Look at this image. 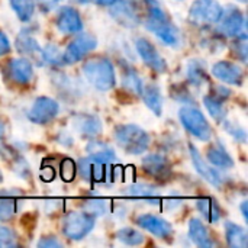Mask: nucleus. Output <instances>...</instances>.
Listing matches in <instances>:
<instances>
[{
  "mask_svg": "<svg viewBox=\"0 0 248 248\" xmlns=\"http://www.w3.org/2000/svg\"><path fill=\"white\" fill-rule=\"evenodd\" d=\"M144 25L148 31H151L157 38H160L164 44L170 46H179L182 42L180 32L171 23L166 12L158 6L157 1H153L147 6V19Z\"/></svg>",
  "mask_w": 248,
  "mask_h": 248,
  "instance_id": "obj_1",
  "label": "nucleus"
},
{
  "mask_svg": "<svg viewBox=\"0 0 248 248\" xmlns=\"http://www.w3.org/2000/svg\"><path fill=\"white\" fill-rule=\"evenodd\" d=\"M83 73L87 81L100 92L110 90L116 84L115 68L106 58H96L84 62Z\"/></svg>",
  "mask_w": 248,
  "mask_h": 248,
  "instance_id": "obj_2",
  "label": "nucleus"
},
{
  "mask_svg": "<svg viewBox=\"0 0 248 248\" xmlns=\"http://www.w3.org/2000/svg\"><path fill=\"white\" fill-rule=\"evenodd\" d=\"M115 140L118 145L128 154L140 155L150 147V135L138 125H119L115 129Z\"/></svg>",
  "mask_w": 248,
  "mask_h": 248,
  "instance_id": "obj_3",
  "label": "nucleus"
},
{
  "mask_svg": "<svg viewBox=\"0 0 248 248\" xmlns=\"http://www.w3.org/2000/svg\"><path fill=\"white\" fill-rule=\"evenodd\" d=\"M182 125L189 134L201 141H209L212 137V128L206 121L205 115L195 106H185L179 112Z\"/></svg>",
  "mask_w": 248,
  "mask_h": 248,
  "instance_id": "obj_4",
  "label": "nucleus"
},
{
  "mask_svg": "<svg viewBox=\"0 0 248 248\" xmlns=\"http://www.w3.org/2000/svg\"><path fill=\"white\" fill-rule=\"evenodd\" d=\"M96 217L84 212H70L62 219V234L73 241H80L93 230Z\"/></svg>",
  "mask_w": 248,
  "mask_h": 248,
  "instance_id": "obj_5",
  "label": "nucleus"
},
{
  "mask_svg": "<svg viewBox=\"0 0 248 248\" xmlns=\"http://www.w3.org/2000/svg\"><path fill=\"white\" fill-rule=\"evenodd\" d=\"M222 12L224 7L217 0H195L189 10V19L196 25H212L219 22Z\"/></svg>",
  "mask_w": 248,
  "mask_h": 248,
  "instance_id": "obj_6",
  "label": "nucleus"
},
{
  "mask_svg": "<svg viewBox=\"0 0 248 248\" xmlns=\"http://www.w3.org/2000/svg\"><path fill=\"white\" fill-rule=\"evenodd\" d=\"M96 46H97V39L90 33H83L67 45L62 54V61L64 64H76L81 61Z\"/></svg>",
  "mask_w": 248,
  "mask_h": 248,
  "instance_id": "obj_7",
  "label": "nucleus"
},
{
  "mask_svg": "<svg viewBox=\"0 0 248 248\" xmlns=\"http://www.w3.org/2000/svg\"><path fill=\"white\" fill-rule=\"evenodd\" d=\"M58 112H60V106L54 99L41 96L32 103L28 112V119L33 124L44 125L51 122L58 115Z\"/></svg>",
  "mask_w": 248,
  "mask_h": 248,
  "instance_id": "obj_8",
  "label": "nucleus"
},
{
  "mask_svg": "<svg viewBox=\"0 0 248 248\" xmlns=\"http://www.w3.org/2000/svg\"><path fill=\"white\" fill-rule=\"evenodd\" d=\"M244 28H246V17L238 7L230 6L222 12V16L219 19V31L224 35L238 36L244 33Z\"/></svg>",
  "mask_w": 248,
  "mask_h": 248,
  "instance_id": "obj_9",
  "label": "nucleus"
},
{
  "mask_svg": "<svg viewBox=\"0 0 248 248\" xmlns=\"http://www.w3.org/2000/svg\"><path fill=\"white\" fill-rule=\"evenodd\" d=\"M135 48L140 54V57L142 58V61L153 70L157 73H166L167 71V62L166 60L160 55V52L157 51V48L145 38H140L135 41Z\"/></svg>",
  "mask_w": 248,
  "mask_h": 248,
  "instance_id": "obj_10",
  "label": "nucleus"
},
{
  "mask_svg": "<svg viewBox=\"0 0 248 248\" xmlns=\"http://www.w3.org/2000/svg\"><path fill=\"white\" fill-rule=\"evenodd\" d=\"M137 225L163 240H167L173 235V227L170 225V222H167L166 219H163L160 217L151 215V214L140 215L137 218Z\"/></svg>",
  "mask_w": 248,
  "mask_h": 248,
  "instance_id": "obj_11",
  "label": "nucleus"
},
{
  "mask_svg": "<svg viewBox=\"0 0 248 248\" xmlns=\"http://www.w3.org/2000/svg\"><path fill=\"white\" fill-rule=\"evenodd\" d=\"M212 74L218 80L232 84V86H241L244 81V71L240 65L230 62V61H219L212 67Z\"/></svg>",
  "mask_w": 248,
  "mask_h": 248,
  "instance_id": "obj_12",
  "label": "nucleus"
},
{
  "mask_svg": "<svg viewBox=\"0 0 248 248\" xmlns=\"http://www.w3.org/2000/svg\"><path fill=\"white\" fill-rule=\"evenodd\" d=\"M57 28L62 33H78L83 31V20L71 6H62L57 13Z\"/></svg>",
  "mask_w": 248,
  "mask_h": 248,
  "instance_id": "obj_13",
  "label": "nucleus"
},
{
  "mask_svg": "<svg viewBox=\"0 0 248 248\" xmlns=\"http://www.w3.org/2000/svg\"><path fill=\"white\" fill-rule=\"evenodd\" d=\"M7 76L17 84H29L33 77V67L26 58H12L6 67Z\"/></svg>",
  "mask_w": 248,
  "mask_h": 248,
  "instance_id": "obj_14",
  "label": "nucleus"
},
{
  "mask_svg": "<svg viewBox=\"0 0 248 248\" xmlns=\"http://www.w3.org/2000/svg\"><path fill=\"white\" fill-rule=\"evenodd\" d=\"M189 151H190L192 163H193L195 169L198 170V173H199L208 183H211L212 186L221 187V185H222V177L219 176V173H218L214 167H211V166L202 158L199 150H198L195 145H189Z\"/></svg>",
  "mask_w": 248,
  "mask_h": 248,
  "instance_id": "obj_15",
  "label": "nucleus"
},
{
  "mask_svg": "<svg viewBox=\"0 0 248 248\" xmlns=\"http://www.w3.org/2000/svg\"><path fill=\"white\" fill-rule=\"evenodd\" d=\"M142 169L153 177L164 180L171 174V166L169 160L160 154H150L142 160Z\"/></svg>",
  "mask_w": 248,
  "mask_h": 248,
  "instance_id": "obj_16",
  "label": "nucleus"
},
{
  "mask_svg": "<svg viewBox=\"0 0 248 248\" xmlns=\"http://www.w3.org/2000/svg\"><path fill=\"white\" fill-rule=\"evenodd\" d=\"M73 128L83 137H97L102 134V122L94 115H77L73 119Z\"/></svg>",
  "mask_w": 248,
  "mask_h": 248,
  "instance_id": "obj_17",
  "label": "nucleus"
},
{
  "mask_svg": "<svg viewBox=\"0 0 248 248\" xmlns=\"http://www.w3.org/2000/svg\"><path fill=\"white\" fill-rule=\"evenodd\" d=\"M189 237L198 247L201 248H211L215 244L214 238L211 237L209 230L198 218H193L189 221Z\"/></svg>",
  "mask_w": 248,
  "mask_h": 248,
  "instance_id": "obj_18",
  "label": "nucleus"
},
{
  "mask_svg": "<svg viewBox=\"0 0 248 248\" xmlns=\"http://www.w3.org/2000/svg\"><path fill=\"white\" fill-rule=\"evenodd\" d=\"M78 171L80 176L89 182H102L105 179V164L90 158L89 155L78 161Z\"/></svg>",
  "mask_w": 248,
  "mask_h": 248,
  "instance_id": "obj_19",
  "label": "nucleus"
},
{
  "mask_svg": "<svg viewBox=\"0 0 248 248\" xmlns=\"http://www.w3.org/2000/svg\"><path fill=\"white\" fill-rule=\"evenodd\" d=\"M87 154L90 158H93L105 166L116 163V160H118L116 153L112 150V147H109L105 142H99V141H93L87 145Z\"/></svg>",
  "mask_w": 248,
  "mask_h": 248,
  "instance_id": "obj_20",
  "label": "nucleus"
},
{
  "mask_svg": "<svg viewBox=\"0 0 248 248\" xmlns=\"http://www.w3.org/2000/svg\"><path fill=\"white\" fill-rule=\"evenodd\" d=\"M112 15L126 28H132L138 23V17L132 10V6L126 0H116L112 6Z\"/></svg>",
  "mask_w": 248,
  "mask_h": 248,
  "instance_id": "obj_21",
  "label": "nucleus"
},
{
  "mask_svg": "<svg viewBox=\"0 0 248 248\" xmlns=\"http://www.w3.org/2000/svg\"><path fill=\"white\" fill-rule=\"evenodd\" d=\"M140 96L142 97V100L145 102V105L148 106V109L151 112H154L157 116L161 115V112H163V96H161V92L157 86L144 84Z\"/></svg>",
  "mask_w": 248,
  "mask_h": 248,
  "instance_id": "obj_22",
  "label": "nucleus"
},
{
  "mask_svg": "<svg viewBox=\"0 0 248 248\" xmlns=\"http://www.w3.org/2000/svg\"><path fill=\"white\" fill-rule=\"evenodd\" d=\"M126 195L131 199H137V201H147L150 203H155L158 201V190L155 186L147 185V183H135L131 185L126 189Z\"/></svg>",
  "mask_w": 248,
  "mask_h": 248,
  "instance_id": "obj_23",
  "label": "nucleus"
},
{
  "mask_svg": "<svg viewBox=\"0 0 248 248\" xmlns=\"http://www.w3.org/2000/svg\"><path fill=\"white\" fill-rule=\"evenodd\" d=\"M16 48L19 49L20 54H25L29 58H36V57L42 58V48L39 46L36 39L28 31H22L17 35V38H16Z\"/></svg>",
  "mask_w": 248,
  "mask_h": 248,
  "instance_id": "obj_24",
  "label": "nucleus"
},
{
  "mask_svg": "<svg viewBox=\"0 0 248 248\" xmlns=\"http://www.w3.org/2000/svg\"><path fill=\"white\" fill-rule=\"evenodd\" d=\"M225 237L228 246L232 248H246L247 247V231L234 224V222H225Z\"/></svg>",
  "mask_w": 248,
  "mask_h": 248,
  "instance_id": "obj_25",
  "label": "nucleus"
},
{
  "mask_svg": "<svg viewBox=\"0 0 248 248\" xmlns=\"http://www.w3.org/2000/svg\"><path fill=\"white\" fill-rule=\"evenodd\" d=\"M196 208L202 214V217L211 224L218 222L219 218H221V209H219L218 203L215 202V199H212V198H201V199H198L196 201Z\"/></svg>",
  "mask_w": 248,
  "mask_h": 248,
  "instance_id": "obj_26",
  "label": "nucleus"
},
{
  "mask_svg": "<svg viewBox=\"0 0 248 248\" xmlns=\"http://www.w3.org/2000/svg\"><path fill=\"white\" fill-rule=\"evenodd\" d=\"M186 76L190 84L199 87L202 84H205L208 81V74H206V68L203 61L201 60H192L189 61L187 67H186Z\"/></svg>",
  "mask_w": 248,
  "mask_h": 248,
  "instance_id": "obj_27",
  "label": "nucleus"
},
{
  "mask_svg": "<svg viewBox=\"0 0 248 248\" xmlns=\"http://www.w3.org/2000/svg\"><path fill=\"white\" fill-rule=\"evenodd\" d=\"M206 158L208 161L219 169H232L234 167V160L232 157L219 145V147H209L206 151Z\"/></svg>",
  "mask_w": 248,
  "mask_h": 248,
  "instance_id": "obj_28",
  "label": "nucleus"
},
{
  "mask_svg": "<svg viewBox=\"0 0 248 248\" xmlns=\"http://www.w3.org/2000/svg\"><path fill=\"white\" fill-rule=\"evenodd\" d=\"M203 105H205V108L208 109V112L211 113V116H212L215 121H218V122L225 121L227 110H225V108H224V100H222V99L217 97L215 94L205 96Z\"/></svg>",
  "mask_w": 248,
  "mask_h": 248,
  "instance_id": "obj_29",
  "label": "nucleus"
},
{
  "mask_svg": "<svg viewBox=\"0 0 248 248\" xmlns=\"http://www.w3.org/2000/svg\"><path fill=\"white\" fill-rule=\"evenodd\" d=\"M12 9L22 22H28L35 10V0H9Z\"/></svg>",
  "mask_w": 248,
  "mask_h": 248,
  "instance_id": "obj_30",
  "label": "nucleus"
},
{
  "mask_svg": "<svg viewBox=\"0 0 248 248\" xmlns=\"http://www.w3.org/2000/svg\"><path fill=\"white\" fill-rule=\"evenodd\" d=\"M116 238L126 246H141L145 241V235L135 228H122L116 232Z\"/></svg>",
  "mask_w": 248,
  "mask_h": 248,
  "instance_id": "obj_31",
  "label": "nucleus"
},
{
  "mask_svg": "<svg viewBox=\"0 0 248 248\" xmlns=\"http://www.w3.org/2000/svg\"><path fill=\"white\" fill-rule=\"evenodd\" d=\"M122 83H124V87L126 90H129L131 93H134V94H140L141 93V89L144 86L141 77L132 68H126L124 71V80H122Z\"/></svg>",
  "mask_w": 248,
  "mask_h": 248,
  "instance_id": "obj_32",
  "label": "nucleus"
},
{
  "mask_svg": "<svg viewBox=\"0 0 248 248\" xmlns=\"http://www.w3.org/2000/svg\"><path fill=\"white\" fill-rule=\"evenodd\" d=\"M16 201L7 195H0V221L7 222L16 215Z\"/></svg>",
  "mask_w": 248,
  "mask_h": 248,
  "instance_id": "obj_33",
  "label": "nucleus"
},
{
  "mask_svg": "<svg viewBox=\"0 0 248 248\" xmlns=\"http://www.w3.org/2000/svg\"><path fill=\"white\" fill-rule=\"evenodd\" d=\"M42 61L48 62V64H52V65L64 64L61 49L54 44H48L45 48H42Z\"/></svg>",
  "mask_w": 248,
  "mask_h": 248,
  "instance_id": "obj_34",
  "label": "nucleus"
},
{
  "mask_svg": "<svg viewBox=\"0 0 248 248\" xmlns=\"http://www.w3.org/2000/svg\"><path fill=\"white\" fill-rule=\"evenodd\" d=\"M234 54L237 55V58H240L243 62L247 61V54H248V48H247V36L246 33H241L238 36H235V42H234Z\"/></svg>",
  "mask_w": 248,
  "mask_h": 248,
  "instance_id": "obj_35",
  "label": "nucleus"
},
{
  "mask_svg": "<svg viewBox=\"0 0 248 248\" xmlns=\"http://www.w3.org/2000/svg\"><path fill=\"white\" fill-rule=\"evenodd\" d=\"M83 208H84V211L87 214H90L93 217H100V215H103L106 212V203L103 201H96V199L87 201L83 205Z\"/></svg>",
  "mask_w": 248,
  "mask_h": 248,
  "instance_id": "obj_36",
  "label": "nucleus"
},
{
  "mask_svg": "<svg viewBox=\"0 0 248 248\" xmlns=\"http://www.w3.org/2000/svg\"><path fill=\"white\" fill-rule=\"evenodd\" d=\"M16 244V234L4 227V225H0V247H12Z\"/></svg>",
  "mask_w": 248,
  "mask_h": 248,
  "instance_id": "obj_37",
  "label": "nucleus"
},
{
  "mask_svg": "<svg viewBox=\"0 0 248 248\" xmlns=\"http://www.w3.org/2000/svg\"><path fill=\"white\" fill-rule=\"evenodd\" d=\"M224 126H225V129L228 131V134H231L237 141H240V142H246V140H247V137H246V131L243 129V128H240V126H235L234 124H231V122H225L224 124Z\"/></svg>",
  "mask_w": 248,
  "mask_h": 248,
  "instance_id": "obj_38",
  "label": "nucleus"
},
{
  "mask_svg": "<svg viewBox=\"0 0 248 248\" xmlns=\"http://www.w3.org/2000/svg\"><path fill=\"white\" fill-rule=\"evenodd\" d=\"M74 171H76V166L71 160H64L62 166H61V176L65 182L73 180L74 177Z\"/></svg>",
  "mask_w": 248,
  "mask_h": 248,
  "instance_id": "obj_39",
  "label": "nucleus"
},
{
  "mask_svg": "<svg viewBox=\"0 0 248 248\" xmlns=\"http://www.w3.org/2000/svg\"><path fill=\"white\" fill-rule=\"evenodd\" d=\"M38 247L42 248H60L62 244L55 238V237H44L42 240L38 241Z\"/></svg>",
  "mask_w": 248,
  "mask_h": 248,
  "instance_id": "obj_40",
  "label": "nucleus"
},
{
  "mask_svg": "<svg viewBox=\"0 0 248 248\" xmlns=\"http://www.w3.org/2000/svg\"><path fill=\"white\" fill-rule=\"evenodd\" d=\"M10 51V42H9V38L4 32L0 31V57L7 54Z\"/></svg>",
  "mask_w": 248,
  "mask_h": 248,
  "instance_id": "obj_41",
  "label": "nucleus"
},
{
  "mask_svg": "<svg viewBox=\"0 0 248 248\" xmlns=\"http://www.w3.org/2000/svg\"><path fill=\"white\" fill-rule=\"evenodd\" d=\"M61 0H38V6L42 12H49L52 10Z\"/></svg>",
  "mask_w": 248,
  "mask_h": 248,
  "instance_id": "obj_42",
  "label": "nucleus"
},
{
  "mask_svg": "<svg viewBox=\"0 0 248 248\" xmlns=\"http://www.w3.org/2000/svg\"><path fill=\"white\" fill-rule=\"evenodd\" d=\"M96 3L102 4V6H112L116 0H94Z\"/></svg>",
  "mask_w": 248,
  "mask_h": 248,
  "instance_id": "obj_43",
  "label": "nucleus"
},
{
  "mask_svg": "<svg viewBox=\"0 0 248 248\" xmlns=\"http://www.w3.org/2000/svg\"><path fill=\"white\" fill-rule=\"evenodd\" d=\"M241 211H243V217H244V219L247 221V201H244V202L241 203Z\"/></svg>",
  "mask_w": 248,
  "mask_h": 248,
  "instance_id": "obj_44",
  "label": "nucleus"
},
{
  "mask_svg": "<svg viewBox=\"0 0 248 248\" xmlns=\"http://www.w3.org/2000/svg\"><path fill=\"white\" fill-rule=\"evenodd\" d=\"M140 1H141V3H144V4H145V7H147L150 3H153V1H155V0H140Z\"/></svg>",
  "mask_w": 248,
  "mask_h": 248,
  "instance_id": "obj_45",
  "label": "nucleus"
},
{
  "mask_svg": "<svg viewBox=\"0 0 248 248\" xmlns=\"http://www.w3.org/2000/svg\"><path fill=\"white\" fill-rule=\"evenodd\" d=\"M3 134H4V126H3V125L0 124V138L3 137Z\"/></svg>",
  "mask_w": 248,
  "mask_h": 248,
  "instance_id": "obj_46",
  "label": "nucleus"
},
{
  "mask_svg": "<svg viewBox=\"0 0 248 248\" xmlns=\"http://www.w3.org/2000/svg\"><path fill=\"white\" fill-rule=\"evenodd\" d=\"M238 1H241V3H246L247 0H238Z\"/></svg>",
  "mask_w": 248,
  "mask_h": 248,
  "instance_id": "obj_47",
  "label": "nucleus"
},
{
  "mask_svg": "<svg viewBox=\"0 0 248 248\" xmlns=\"http://www.w3.org/2000/svg\"><path fill=\"white\" fill-rule=\"evenodd\" d=\"M3 180V176H1V173H0V182Z\"/></svg>",
  "mask_w": 248,
  "mask_h": 248,
  "instance_id": "obj_48",
  "label": "nucleus"
}]
</instances>
